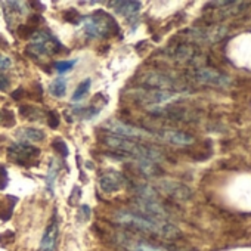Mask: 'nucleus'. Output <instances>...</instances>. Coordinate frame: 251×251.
Returning a JSON list of instances; mask_svg holds the SVG:
<instances>
[{"mask_svg": "<svg viewBox=\"0 0 251 251\" xmlns=\"http://www.w3.org/2000/svg\"><path fill=\"white\" fill-rule=\"evenodd\" d=\"M102 142L109 147L112 151H117L120 152L124 158H135L138 163L141 161H145V163H160L164 157L163 154L147 145V144H142V142H138L135 139H127V138H121V136H115V135H105L102 136Z\"/></svg>", "mask_w": 251, "mask_h": 251, "instance_id": "1", "label": "nucleus"}, {"mask_svg": "<svg viewBox=\"0 0 251 251\" xmlns=\"http://www.w3.org/2000/svg\"><path fill=\"white\" fill-rule=\"evenodd\" d=\"M114 219L120 225L129 226L141 232L163 236L167 239H175L180 236V230L175 225L169 223L167 220H155V219H151L138 213H129V211H118Z\"/></svg>", "mask_w": 251, "mask_h": 251, "instance_id": "2", "label": "nucleus"}, {"mask_svg": "<svg viewBox=\"0 0 251 251\" xmlns=\"http://www.w3.org/2000/svg\"><path fill=\"white\" fill-rule=\"evenodd\" d=\"M81 25L90 37L109 39L120 34L118 23L105 11H96L84 18H81Z\"/></svg>", "mask_w": 251, "mask_h": 251, "instance_id": "3", "label": "nucleus"}, {"mask_svg": "<svg viewBox=\"0 0 251 251\" xmlns=\"http://www.w3.org/2000/svg\"><path fill=\"white\" fill-rule=\"evenodd\" d=\"M62 46L58 42L56 37H53L50 33L45 31H36L31 36V42L27 46L25 52L30 56L34 58H42V56H52L58 52H61Z\"/></svg>", "mask_w": 251, "mask_h": 251, "instance_id": "4", "label": "nucleus"}, {"mask_svg": "<svg viewBox=\"0 0 251 251\" xmlns=\"http://www.w3.org/2000/svg\"><path fill=\"white\" fill-rule=\"evenodd\" d=\"M138 83H141L142 86H145L147 89H152V90H163V92H183V89L186 87L183 83H180L179 80L164 74V73H158V71H150V73H144L139 78Z\"/></svg>", "mask_w": 251, "mask_h": 251, "instance_id": "5", "label": "nucleus"}, {"mask_svg": "<svg viewBox=\"0 0 251 251\" xmlns=\"http://www.w3.org/2000/svg\"><path fill=\"white\" fill-rule=\"evenodd\" d=\"M102 127L105 130H108L111 135H115V136H121V138H127V139H150V138H154V132H148L145 129H141V127H136V126H132V124H127L124 121H120V120H108L102 124Z\"/></svg>", "mask_w": 251, "mask_h": 251, "instance_id": "6", "label": "nucleus"}, {"mask_svg": "<svg viewBox=\"0 0 251 251\" xmlns=\"http://www.w3.org/2000/svg\"><path fill=\"white\" fill-rule=\"evenodd\" d=\"M39 155H40V150L23 142L8 148V158L21 166H34Z\"/></svg>", "mask_w": 251, "mask_h": 251, "instance_id": "7", "label": "nucleus"}, {"mask_svg": "<svg viewBox=\"0 0 251 251\" xmlns=\"http://www.w3.org/2000/svg\"><path fill=\"white\" fill-rule=\"evenodd\" d=\"M191 75L200 83L216 86V87H226L230 83L229 77H226L222 73H219L213 68H208V67H195L191 71Z\"/></svg>", "mask_w": 251, "mask_h": 251, "instance_id": "8", "label": "nucleus"}, {"mask_svg": "<svg viewBox=\"0 0 251 251\" xmlns=\"http://www.w3.org/2000/svg\"><path fill=\"white\" fill-rule=\"evenodd\" d=\"M124 185H126L124 176L118 172H114V170L105 172L99 179V188L106 195L121 191L124 188Z\"/></svg>", "mask_w": 251, "mask_h": 251, "instance_id": "9", "label": "nucleus"}, {"mask_svg": "<svg viewBox=\"0 0 251 251\" xmlns=\"http://www.w3.org/2000/svg\"><path fill=\"white\" fill-rule=\"evenodd\" d=\"M226 34V30L223 27H211L204 30H195L189 31V36L195 42H204V43H214L220 40Z\"/></svg>", "mask_w": 251, "mask_h": 251, "instance_id": "10", "label": "nucleus"}, {"mask_svg": "<svg viewBox=\"0 0 251 251\" xmlns=\"http://www.w3.org/2000/svg\"><path fill=\"white\" fill-rule=\"evenodd\" d=\"M154 136L160 141L175 145H189L194 142V138L191 135L179 130H160V132H154Z\"/></svg>", "mask_w": 251, "mask_h": 251, "instance_id": "11", "label": "nucleus"}, {"mask_svg": "<svg viewBox=\"0 0 251 251\" xmlns=\"http://www.w3.org/2000/svg\"><path fill=\"white\" fill-rule=\"evenodd\" d=\"M170 56L182 62H194V64H197L201 59L200 52L191 45H185V43L175 46L170 52Z\"/></svg>", "mask_w": 251, "mask_h": 251, "instance_id": "12", "label": "nucleus"}, {"mask_svg": "<svg viewBox=\"0 0 251 251\" xmlns=\"http://www.w3.org/2000/svg\"><path fill=\"white\" fill-rule=\"evenodd\" d=\"M58 235H59L58 220L53 217V220L46 227V232H45V235H43V238L40 241V245H39V250L37 251H55L56 241H58Z\"/></svg>", "mask_w": 251, "mask_h": 251, "instance_id": "13", "label": "nucleus"}, {"mask_svg": "<svg viewBox=\"0 0 251 251\" xmlns=\"http://www.w3.org/2000/svg\"><path fill=\"white\" fill-rule=\"evenodd\" d=\"M109 6H114L117 14L129 18L141 11L142 3L141 2H109Z\"/></svg>", "mask_w": 251, "mask_h": 251, "instance_id": "14", "label": "nucleus"}, {"mask_svg": "<svg viewBox=\"0 0 251 251\" xmlns=\"http://www.w3.org/2000/svg\"><path fill=\"white\" fill-rule=\"evenodd\" d=\"M23 144H28V142H40L45 139V132L40 129H34V127H23L17 132L15 135Z\"/></svg>", "mask_w": 251, "mask_h": 251, "instance_id": "15", "label": "nucleus"}, {"mask_svg": "<svg viewBox=\"0 0 251 251\" xmlns=\"http://www.w3.org/2000/svg\"><path fill=\"white\" fill-rule=\"evenodd\" d=\"M161 189L166 192V194H169V195H172V197H175V198H180V200H185V198H188L189 197V189L186 188V186H183V185H180V183H172V182H163L161 183Z\"/></svg>", "mask_w": 251, "mask_h": 251, "instance_id": "16", "label": "nucleus"}, {"mask_svg": "<svg viewBox=\"0 0 251 251\" xmlns=\"http://www.w3.org/2000/svg\"><path fill=\"white\" fill-rule=\"evenodd\" d=\"M5 6H6L5 8L6 20H8V23H11L14 18L23 17L27 12L28 3H24V2H8V3H5Z\"/></svg>", "mask_w": 251, "mask_h": 251, "instance_id": "17", "label": "nucleus"}, {"mask_svg": "<svg viewBox=\"0 0 251 251\" xmlns=\"http://www.w3.org/2000/svg\"><path fill=\"white\" fill-rule=\"evenodd\" d=\"M15 202H17V198H14L11 195L0 197V219L8 220L11 217Z\"/></svg>", "mask_w": 251, "mask_h": 251, "instance_id": "18", "label": "nucleus"}, {"mask_svg": "<svg viewBox=\"0 0 251 251\" xmlns=\"http://www.w3.org/2000/svg\"><path fill=\"white\" fill-rule=\"evenodd\" d=\"M59 170H61L59 161L56 158H52L49 163V170H48V177H46V185L50 194H53V183H55V179L58 177Z\"/></svg>", "mask_w": 251, "mask_h": 251, "instance_id": "19", "label": "nucleus"}, {"mask_svg": "<svg viewBox=\"0 0 251 251\" xmlns=\"http://www.w3.org/2000/svg\"><path fill=\"white\" fill-rule=\"evenodd\" d=\"M49 93L55 98H64L67 93V80L64 77L55 78L49 86Z\"/></svg>", "mask_w": 251, "mask_h": 251, "instance_id": "20", "label": "nucleus"}, {"mask_svg": "<svg viewBox=\"0 0 251 251\" xmlns=\"http://www.w3.org/2000/svg\"><path fill=\"white\" fill-rule=\"evenodd\" d=\"M90 84H92V80H90V78L83 80V81L77 86V89L74 90L71 100H73V102H78V100H81V99L87 95V92L90 90Z\"/></svg>", "mask_w": 251, "mask_h": 251, "instance_id": "21", "label": "nucleus"}, {"mask_svg": "<svg viewBox=\"0 0 251 251\" xmlns=\"http://www.w3.org/2000/svg\"><path fill=\"white\" fill-rule=\"evenodd\" d=\"M20 112L23 114V117L24 118H27V120H42V117H43V112L40 111V109H37L36 106H30V105H25V106H21L20 108Z\"/></svg>", "mask_w": 251, "mask_h": 251, "instance_id": "22", "label": "nucleus"}, {"mask_svg": "<svg viewBox=\"0 0 251 251\" xmlns=\"http://www.w3.org/2000/svg\"><path fill=\"white\" fill-rule=\"evenodd\" d=\"M127 251H163L160 248H155L152 245L148 244H142V242H124Z\"/></svg>", "mask_w": 251, "mask_h": 251, "instance_id": "23", "label": "nucleus"}, {"mask_svg": "<svg viewBox=\"0 0 251 251\" xmlns=\"http://www.w3.org/2000/svg\"><path fill=\"white\" fill-rule=\"evenodd\" d=\"M75 62H77L75 59H73V61H59V62L53 64V68H55V71H58L59 74H64V73L71 71V70L74 68Z\"/></svg>", "mask_w": 251, "mask_h": 251, "instance_id": "24", "label": "nucleus"}, {"mask_svg": "<svg viewBox=\"0 0 251 251\" xmlns=\"http://www.w3.org/2000/svg\"><path fill=\"white\" fill-rule=\"evenodd\" d=\"M52 147H53V150H56L62 157H67L68 154H70V151H68V147H67V144L61 139V138H56L53 142H52Z\"/></svg>", "mask_w": 251, "mask_h": 251, "instance_id": "25", "label": "nucleus"}, {"mask_svg": "<svg viewBox=\"0 0 251 251\" xmlns=\"http://www.w3.org/2000/svg\"><path fill=\"white\" fill-rule=\"evenodd\" d=\"M64 18H65L68 23L78 24V23H81V18H83V17H80V14H78L77 11H74V9H70V11H67V12L64 14Z\"/></svg>", "mask_w": 251, "mask_h": 251, "instance_id": "26", "label": "nucleus"}, {"mask_svg": "<svg viewBox=\"0 0 251 251\" xmlns=\"http://www.w3.org/2000/svg\"><path fill=\"white\" fill-rule=\"evenodd\" d=\"M48 123L52 129H58V126H59V114L56 111H50L48 112Z\"/></svg>", "mask_w": 251, "mask_h": 251, "instance_id": "27", "label": "nucleus"}, {"mask_svg": "<svg viewBox=\"0 0 251 251\" xmlns=\"http://www.w3.org/2000/svg\"><path fill=\"white\" fill-rule=\"evenodd\" d=\"M90 219V208L89 205H81L78 210V220L81 222H87Z\"/></svg>", "mask_w": 251, "mask_h": 251, "instance_id": "28", "label": "nucleus"}, {"mask_svg": "<svg viewBox=\"0 0 251 251\" xmlns=\"http://www.w3.org/2000/svg\"><path fill=\"white\" fill-rule=\"evenodd\" d=\"M11 65H12V61H11V58H8L6 55H3L2 52H0V71H2V70H8V68H11Z\"/></svg>", "mask_w": 251, "mask_h": 251, "instance_id": "29", "label": "nucleus"}, {"mask_svg": "<svg viewBox=\"0 0 251 251\" xmlns=\"http://www.w3.org/2000/svg\"><path fill=\"white\" fill-rule=\"evenodd\" d=\"M6 182H8V176H6V172L3 167H0V189H3L6 186Z\"/></svg>", "mask_w": 251, "mask_h": 251, "instance_id": "30", "label": "nucleus"}, {"mask_svg": "<svg viewBox=\"0 0 251 251\" xmlns=\"http://www.w3.org/2000/svg\"><path fill=\"white\" fill-rule=\"evenodd\" d=\"M8 86H9V80H8L5 75L0 74V90H5V89H8Z\"/></svg>", "mask_w": 251, "mask_h": 251, "instance_id": "31", "label": "nucleus"}, {"mask_svg": "<svg viewBox=\"0 0 251 251\" xmlns=\"http://www.w3.org/2000/svg\"><path fill=\"white\" fill-rule=\"evenodd\" d=\"M80 194H81V192H80L78 186H75V188H74V194L71 192V200H70V202H73V204H74V202L80 198Z\"/></svg>", "mask_w": 251, "mask_h": 251, "instance_id": "32", "label": "nucleus"}, {"mask_svg": "<svg viewBox=\"0 0 251 251\" xmlns=\"http://www.w3.org/2000/svg\"><path fill=\"white\" fill-rule=\"evenodd\" d=\"M23 93H24V90H23V89H18L17 92H14V93H12V98H14V99H20Z\"/></svg>", "mask_w": 251, "mask_h": 251, "instance_id": "33", "label": "nucleus"}]
</instances>
